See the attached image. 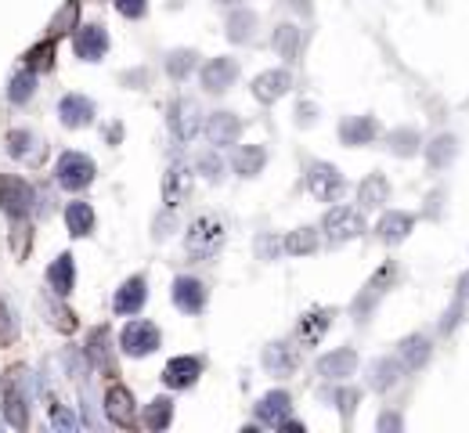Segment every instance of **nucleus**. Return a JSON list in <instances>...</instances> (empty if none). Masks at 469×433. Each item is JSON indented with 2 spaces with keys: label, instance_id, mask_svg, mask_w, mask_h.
I'll use <instances>...</instances> for the list:
<instances>
[{
  "label": "nucleus",
  "instance_id": "1",
  "mask_svg": "<svg viewBox=\"0 0 469 433\" xmlns=\"http://www.w3.org/2000/svg\"><path fill=\"white\" fill-rule=\"evenodd\" d=\"M224 238H228V231H224L220 216H195L185 235V246L188 253H195V257H213L224 246Z\"/></svg>",
  "mask_w": 469,
  "mask_h": 433
},
{
  "label": "nucleus",
  "instance_id": "2",
  "mask_svg": "<svg viewBox=\"0 0 469 433\" xmlns=\"http://www.w3.org/2000/svg\"><path fill=\"white\" fill-rule=\"evenodd\" d=\"M321 231H325L329 242H351L365 231V216L354 206H332L321 220Z\"/></svg>",
  "mask_w": 469,
  "mask_h": 433
},
{
  "label": "nucleus",
  "instance_id": "3",
  "mask_svg": "<svg viewBox=\"0 0 469 433\" xmlns=\"http://www.w3.org/2000/svg\"><path fill=\"white\" fill-rule=\"evenodd\" d=\"M307 188L318 203H336L343 196V174L332 163H311L307 166Z\"/></svg>",
  "mask_w": 469,
  "mask_h": 433
},
{
  "label": "nucleus",
  "instance_id": "4",
  "mask_svg": "<svg viewBox=\"0 0 469 433\" xmlns=\"http://www.w3.org/2000/svg\"><path fill=\"white\" fill-rule=\"evenodd\" d=\"M55 177H58V185H62V188L80 192V188H87V185L94 181V163L84 156V152H66V156H58Z\"/></svg>",
  "mask_w": 469,
  "mask_h": 433
},
{
  "label": "nucleus",
  "instance_id": "5",
  "mask_svg": "<svg viewBox=\"0 0 469 433\" xmlns=\"http://www.w3.org/2000/svg\"><path fill=\"white\" fill-rule=\"evenodd\" d=\"M0 210L15 220L29 216L33 210V188L22 177H0Z\"/></svg>",
  "mask_w": 469,
  "mask_h": 433
},
{
  "label": "nucleus",
  "instance_id": "6",
  "mask_svg": "<svg viewBox=\"0 0 469 433\" xmlns=\"http://www.w3.org/2000/svg\"><path fill=\"white\" fill-rule=\"evenodd\" d=\"M119 347L130 357H145V354H152L159 347V328L152 322H130L119 332Z\"/></svg>",
  "mask_w": 469,
  "mask_h": 433
},
{
  "label": "nucleus",
  "instance_id": "7",
  "mask_svg": "<svg viewBox=\"0 0 469 433\" xmlns=\"http://www.w3.org/2000/svg\"><path fill=\"white\" fill-rule=\"evenodd\" d=\"M105 416H108V423H112V427L130 430V427L138 423V405H134L130 390H123V387H108V390H105Z\"/></svg>",
  "mask_w": 469,
  "mask_h": 433
},
{
  "label": "nucleus",
  "instance_id": "8",
  "mask_svg": "<svg viewBox=\"0 0 469 433\" xmlns=\"http://www.w3.org/2000/svg\"><path fill=\"white\" fill-rule=\"evenodd\" d=\"M235 76H239V62L235 58H209L202 65V73H199L202 91H209V95H224L235 84Z\"/></svg>",
  "mask_w": 469,
  "mask_h": 433
},
{
  "label": "nucleus",
  "instance_id": "9",
  "mask_svg": "<svg viewBox=\"0 0 469 433\" xmlns=\"http://www.w3.org/2000/svg\"><path fill=\"white\" fill-rule=\"evenodd\" d=\"M202 134H206V141H209L213 148H228V145H235V141H239V134H242V119H239L235 112H213V116L206 119Z\"/></svg>",
  "mask_w": 469,
  "mask_h": 433
},
{
  "label": "nucleus",
  "instance_id": "10",
  "mask_svg": "<svg viewBox=\"0 0 469 433\" xmlns=\"http://www.w3.org/2000/svg\"><path fill=\"white\" fill-rule=\"evenodd\" d=\"M430 354H433V343H430V336H423V332L404 336L401 347H397V361L404 365V372H419V368L430 361Z\"/></svg>",
  "mask_w": 469,
  "mask_h": 433
},
{
  "label": "nucleus",
  "instance_id": "11",
  "mask_svg": "<svg viewBox=\"0 0 469 433\" xmlns=\"http://www.w3.org/2000/svg\"><path fill=\"white\" fill-rule=\"evenodd\" d=\"M289 87H292V76L285 69H268V73H260L253 80V98L264 102V106H271V102H279V98L289 95Z\"/></svg>",
  "mask_w": 469,
  "mask_h": 433
},
{
  "label": "nucleus",
  "instance_id": "12",
  "mask_svg": "<svg viewBox=\"0 0 469 433\" xmlns=\"http://www.w3.org/2000/svg\"><path fill=\"white\" fill-rule=\"evenodd\" d=\"M354 368H358V354H354L351 347H340V350L318 357V376H321V379H332V383L354 376Z\"/></svg>",
  "mask_w": 469,
  "mask_h": 433
},
{
  "label": "nucleus",
  "instance_id": "13",
  "mask_svg": "<svg viewBox=\"0 0 469 433\" xmlns=\"http://www.w3.org/2000/svg\"><path fill=\"white\" fill-rule=\"evenodd\" d=\"M73 47L84 62H101L105 51H108V36H105L101 25H80L76 36H73Z\"/></svg>",
  "mask_w": 469,
  "mask_h": 433
},
{
  "label": "nucleus",
  "instance_id": "14",
  "mask_svg": "<svg viewBox=\"0 0 469 433\" xmlns=\"http://www.w3.org/2000/svg\"><path fill=\"white\" fill-rule=\"evenodd\" d=\"M145 297H148L145 278H127V282L116 289V297H112V311H116V315H138V311L145 307Z\"/></svg>",
  "mask_w": 469,
  "mask_h": 433
},
{
  "label": "nucleus",
  "instance_id": "15",
  "mask_svg": "<svg viewBox=\"0 0 469 433\" xmlns=\"http://www.w3.org/2000/svg\"><path fill=\"white\" fill-rule=\"evenodd\" d=\"M188 192H191V170L181 166V163H174L167 170V177H163V203H167V210H178L188 199Z\"/></svg>",
  "mask_w": 469,
  "mask_h": 433
},
{
  "label": "nucleus",
  "instance_id": "16",
  "mask_svg": "<svg viewBox=\"0 0 469 433\" xmlns=\"http://www.w3.org/2000/svg\"><path fill=\"white\" fill-rule=\"evenodd\" d=\"M199 126H202V119H199V108L195 102H178V106L170 108V134L188 145L195 134H199Z\"/></svg>",
  "mask_w": 469,
  "mask_h": 433
},
{
  "label": "nucleus",
  "instance_id": "17",
  "mask_svg": "<svg viewBox=\"0 0 469 433\" xmlns=\"http://www.w3.org/2000/svg\"><path fill=\"white\" fill-rule=\"evenodd\" d=\"M170 297H174V304H178L185 315H199V311L206 307V286H202L199 278H178L174 289H170Z\"/></svg>",
  "mask_w": 469,
  "mask_h": 433
},
{
  "label": "nucleus",
  "instance_id": "18",
  "mask_svg": "<svg viewBox=\"0 0 469 433\" xmlns=\"http://www.w3.org/2000/svg\"><path fill=\"white\" fill-rule=\"evenodd\" d=\"M199 376H202L199 357H174V361H167V368H163V383H167L170 390H185Z\"/></svg>",
  "mask_w": 469,
  "mask_h": 433
},
{
  "label": "nucleus",
  "instance_id": "19",
  "mask_svg": "<svg viewBox=\"0 0 469 433\" xmlns=\"http://www.w3.org/2000/svg\"><path fill=\"white\" fill-rule=\"evenodd\" d=\"M58 116H62V123H66V126H73V130L91 126L94 123V102L91 98H84V95H66V98H62V106H58Z\"/></svg>",
  "mask_w": 469,
  "mask_h": 433
},
{
  "label": "nucleus",
  "instance_id": "20",
  "mask_svg": "<svg viewBox=\"0 0 469 433\" xmlns=\"http://www.w3.org/2000/svg\"><path fill=\"white\" fill-rule=\"evenodd\" d=\"M7 156L18 159V163H33V166H36V163L44 159V145H40L29 130H11V134H7Z\"/></svg>",
  "mask_w": 469,
  "mask_h": 433
},
{
  "label": "nucleus",
  "instance_id": "21",
  "mask_svg": "<svg viewBox=\"0 0 469 433\" xmlns=\"http://www.w3.org/2000/svg\"><path fill=\"white\" fill-rule=\"evenodd\" d=\"M412 227H415V216L393 210V214H382V220L375 224V235H379L386 246H397V242H404V238L412 235Z\"/></svg>",
  "mask_w": 469,
  "mask_h": 433
},
{
  "label": "nucleus",
  "instance_id": "22",
  "mask_svg": "<svg viewBox=\"0 0 469 433\" xmlns=\"http://www.w3.org/2000/svg\"><path fill=\"white\" fill-rule=\"evenodd\" d=\"M375 134H379V123H375L372 116H351V119L340 123V141L351 145V148L369 145Z\"/></svg>",
  "mask_w": 469,
  "mask_h": 433
},
{
  "label": "nucleus",
  "instance_id": "23",
  "mask_svg": "<svg viewBox=\"0 0 469 433\" xmlns=\"http://www.w3.org/2000/svg\"><path fill=\"white\" fill-rule=\"evenodd\" d=\"M289 412H292V398H289L285 390L264 394L260 405H257V416H260V423H268V427H281V423L289 419Z\"/></svg>",
  "mask_w": 469,
  "mask_h": 433
},
{
  "label": "nucleus",
  "instance_id": "24",
  "mask_svg": "<svg viewBox=\"0 0 469 433\" xmlns=\"http://www.w3.org/2000/svg\"><path fill=\"white\" fill-rule=\"evenodd\" d=\"M329 325H332V311L318 307V311H307V315L300 318L296 336H300V343H303V347H314V343H321V339H325Z\"/></svg>",
  "mask_w": 469,
  "mask_h": 433
},
{
  "label": "nucleus",
  "instance_id": "25",
  "mask_svg": "<svg viewBox=\"0 0 469 433\" xmlns=\"http://www.w3.org/2000/svg\"><path fill=\"white\" fill-rule=\"evenodd\" d=\"M4 419L15 427V430H25L29 427V405H25V398L18 394V387H15V379H7L4 383Z\"/></svg>",
  "mask_w": 469,
  "mask_h": 433
},
{
  "label": "nucleus",
  "instance_id": "26",
  "mask_svg": "<svg viewBox=\"0 0 469 433\" xmlns=\"http://www.w3.org/2000/svg\"><path fill=\"white\" fill-rule=\"evenodd\" d=\"M401 372H404V365H401L397 357H379V361H372V365H369V387L382 394V390L397 387Z\"/></svg>",
  "mask_w": 469,
  "mask_h": 433
},
{
  "label": "nucleus",
  "instance_id": "27",
  "mask_svg": "<svg viewBox=\"0 0 469 433\" xmlns=\"http://www.w3.org/2000/svg\"><path fill=\"white\" fill-rule=\"evenodd\" d=\"M264 365H268L271 376H289V372H296L300 354H296V347H289V343H271V347L264 350Z\"/></svg>",
  "mask_w": 469,
  "mask_h": 433
},
{
  "label": "nucleus",
  "instance_id": "28",
  "mask_svg": "<svg viewBox=\"0 0 469 433\" xmlns=\"http://www.w3.org/2000/svg\"><path fill=\"white\" fill-rule=\"evenodd\" d=\"M231 163H235V174L257 177V174L264 170V163H268V148H264V145H242Z\"/></svg>",
  "mask_w": 469,
  "mask_h": 433
},
{
  "label": "nucleus",
  "instance_id": "29",
  "mask_svg": "<svg viewBox=\"0 0 469 433\" xmlns=\"http://www.w3.org/2000/svg\"><path fill=\"white\" fill-rule=\"evenodd\" d=\"M455 156H459V141H455L452 134H441V137H433V141L426 145V163H430L433 170H444Z\"/></svg>",
  "mask_w": 469,
  "mask_h": 433
},
{
  "label": "nucleus",
  "instance_id": "30",
  "mask_svg": "<svg viewBox=\"0 0 469 433\" xmlns=\"http://www.w3.org/2000/svg\"><path fill=\"white\" fill-rule=\"evenodd\" d=\"M386 199H390V181H386L382 174H372V177H365V181H362V188H358V203H362L365 210L382 206Z\"/></svg>",
  "mask_w": 469,
  "mask_h": 433
},
{
  "label": "nucleus",
  "instance_id": "31",
  "mask_svg": "<svg viewBox=\"0 0 469 433\" xmlns=\"http://www.w3.org/2000/svg\"><path fill=\"white\" fill-rule=\"evenodd\" d=\"M281 249H285L289 257H311V253L318 249V231H314V227H296V231L285 235Z\"/></svg>",
  "mask_w": 469,
  "mask_h": 433
},
{
  "label": "nucleus",
  "instance_id": "32",
  "mask_svg": "<svg viewBox=\"0 0 469 433\" xmlns=\"http://www.w3.org/2000/svg\"><path fill=\"white\" fill-rule=\"evenodd\" d=\"M47 282H51V289H55L58 297H69V293H73V257H69V253H62V257L47 267Z\"/></svg>",
  "mask_w": 469,
  "mask_h": 433
},
{
  "label": "nucleus",
  "instance_id": "33",
  "mask_svg": "<svg viewBox=\"0 0 469 433\" xmlns=\"http://www.w3.org/2000/svg\"><path fill=\"white\" fill-rule=\"evenodd\" d=\"M300 47H303V33L292 25V22H281L279 29H275V51H279L281 58H300Z\"/></svg>",
  "mask_w": 469,
  "mask_h": 433
},
{
  "label": "nucleus",
  "instance_id": "34",
  "mask_svg": "<svg viewBox=\"0 0 469 433\" xmlns=\"http://www.w3.org/2000/svg\"><path fill=\"white\" fill-rule=\"evenodd\" d=\"M253 25H257V15H253V11H246V7L231 11V18H228V40L246 44V40L253 36Z\"/></svg>",
  "mask_w": 469,
  "mask_h": 433
},
{
  "label": "nucleus",
  "instance_id": "35",
  "mask_svg": "<svg viewBox=\"0 0 469 433\" xmlns=\"http://www.w3.org/2000/svg\"><path fill=\"white\" fill-rule=\"evenodd\" d=\"M174 423V405L167 398H156L148 408H145V427L148 430H167Z\"/></svg>",
  "mask_w": 469,
  "mask_h": 433
},
{
  "label": "nucleus",
  "instance_id": "36",
  "mask_svg": "<svg viewBox=\"0 0 469 433\" xmlns=\"http://www.w3.org/2000/svg\"><path fill=\"white\" fill-rule=\"evenodd\" d=\"M66 224H69V231L80 238V235H87L94 227V210L87 203H69V210H66Z\"/></svg>",
  "mask_w": 469,
  "mask_h": 433
},
{
  "label": "nucleus",
  "instance_id": "37",
  "mask_svg": "<svg viewBox=\"0 0 469 433\" xmlns=\"http://www.w3.org/2000/svg\"><path fill=\"white\" fill-rule=\"evenodd\" d=\"M33 91H36V73H33V69H25V73H18V76L11 80L7 98H11L15 106H25V102L33 98Z\"/></svg>",
  "mask_w": 469,
  "mask_h": 433
},
{
  "label": "nucleus",
  "instance_id": "38",
  "mask_svg": "<svg viewBox=\"0 0 469 433\" xmlns=\"http://www.w3.org/2000/svg\"><path fill=\"white\" fill-rule=\"evenodd\" d=\"M386 141H390V152H393V156H415V152H419V134H415L412 126L393 130Z\"/></svg>",
  "mask_w": 469,
  "mask_h": 433
},
{
  "label": "nucleus",
  "instance_id": "39",
  "mask_svg": "<svg viewBox=\"0 0 469 433\" xmlns=\"http://www.w3.org/2000/svg\"><path fill=\"white\" fill-rule=\"evenodd\" d=\"M195 69V51H170L167 55V73L174 76V80H181Z\"/></svg>",
  "mask_w": 469,
  "mask_h": 433
},
{
  "label": "nucleus",
  "instance_id": "40",
  "mask_svg": "<svg viewBox=\"0 0 469 433\" xmlns=\"http://www.w3.org/2000/svg\"><path fill=\"white\" fill-rule=\"evenodd\" d=\"M105 343H108V332L105 328H94V336H91V343H87V357H91L94 365H108V357H105Z\"/></svg>",
  "mask_w": 469,
  "mask_h": 433
},
{
  "label": "nucleus",
  "instance_id": "41",
  "mask_svg": "<svg viewBox=\"0 0 469 433\" xmlns=\"http://www.w3.org/2000/svg\"><path fill=\"white\" fill-rule=\"evenodd\" d=\"M51 55H55V47H51V40H44V44H36L33 51H29V69L36 73V69H47L51 65Z\"/></svg>",
  "mask_w": 469,
  "mask_h": 433
},
{
  "label": "nucleus",
  "instance_id": "42",
  "mask_svg": "<svg viewBox=\"0 0 469 433\" xmlns=\"http://www.w3.org/2000/svg\"><path fill=\"white\" fill-rule=\"evenodd\" d=\"M76 15H80V7H76V0H69V4L62 7V15L55 18V25H51V29H55V33H69V29L76 25Z\"/></svg>",
  "mask_w": 469,
  "mask_h": 433
},
{
  "label": "nucleus",
  "instance_id": "43",
  "mask_svg": "<svg viewBox=\"0 0 469 433\" xmlns=\"http://www.w3.org/2000/svg\"><path fill=\"white\" fill-rule=\"evenodd\" d=\"M116 11L127 18H141L148 11V0H116Z\"/></svg>",
  "mask_w": 469,
  "mask_h": 433
},
{
  "label": "nucleus",
  "instance_id": "44",
  "mask_svg": "<svg viewBox=\"0 0 469 433\" xmlns=\"http://www.w3.org/2000/svg\"><path fill=\"white\" fill-rule=\"evenodd\" d=\"M15 339V318H11V311L0 304V347H7Z\"/></svg>",
  "mask_w": 469,
  "mask_h": 433
},
{
  "label": "nucleus",
  "instance_id": "45",
  "mask_svg": "<svg viewBox=\"0 0 469 433\" xmlns=\"http://www.w3.org/2000/svg\"><path fill=\"white\" fill-rule=\"evenodd\" d=\"M336 405H340L343 419H351V416H354V405H358V390H340V394H336Z\"/></svg>",
  "mask_w": 469,
  "mask_h": 433
},
{
  "label": "nucleus",
  "instance_id": "46",
  "mask_svg": "<svg viewBox=\"0 0 469 433\" xmlns=\"http://www.w3.org/2000/svg\"><path fill=\"white\" fill-rule=\"evenodd\" d=\"M51 427H55V430H76V419L58 405V408H51Z\"/></svg>",
  "mask_w": 469,
  "mask_h": 433
},
{
  "label": "nucleus",
  "instance_id": "47",
  "mask_svg": "<svg viewBox=\"0 0 469 433\" xmlns=\"http://www.w3.org/2000/svg\"><path fill=\"white\" fill-rule=\"evenodd\" d=\"M379 430H382V433H390V430H401V416H390V412H386V416H382V419H379Z\"/></svg>",
  "mask_w": 469,
  "mask_h": 433
},
{
  "label": "nucleus",
  "instance_id": "48",
  "mask_svg": "<svg viewBox=\"0 0 469 433\" xmlns=\"http://www.w3.org/2000/svg\"><path fill=\"white\" fill-rule=\"evenodd\" d=\"M199 170H206V177H217L220 163H217V159H199Z\"/></svg>",
  "mask_w": 469,
  "mask_h": 433
},
{
  "label": "nucleus",
  "instance_id": "49",
  "mask_svg": "<svg viewBox=\"0 0 469 433\" xmlns=\"http://www.w3.org/2000/svg\"><path fill=\"white\" fill-rule=\"evenodd\" d=\"M459 300H463V304H469V271L459 278Z\"/></svg>",
  "mask_w": 469,
  "mask_h": 433
},
{
  "label": "nucleus",
  "instance_id": "50",
  "mask_svg": "<svg viewBox=\"0 0 469 433\" xmlns=\"http://www.w3.org/2000/svg\"><path fill=\"white\" fill-rule=\"evenodd\" d=\"M257 249H260V253L271 260V253H275V242H271V238H260V242H257Z\"/></svg>",
  "mask_w": 469,
  "mask_h": 433
},
{
  "label": "nucleus",
  "instance_id": "51",
  "mask_svg": "<svg viewBox=\"0 0 469 433\" xmlns=\"http://www.w3.org/2000/svg\"><path fill=\"white\" fill-rule=\"evenodd\" d=\"M281 4H292L300 15H307V11H311V0H281Z\"/></svg>",
  "mask_w": 469,
  "mask_h": 433
},
{
  "label": "nucleus",
  "instance_id": "52",
  "mask_svg": "<svg viewBox=\"0 0 469 433\" xmlns=\"http://www.w3.org/2000/svg\"><path fill=\"white\" fill-rule=\"evenodd\" d=\"M300 123H311V106H300Z\"/></svg>",
  "mask_w": 469,
  "mask_h": 433
},
{
  "label": "nucleus",
  "instance_id": "53",
  "mask_svg": "<svg viewBox=\"0 0 469 433\" xmlns=\"http://www.w3.org/2000/svg\"><path fill=\"white\" fill-rule=\"evenodd\" d=\"M217 4H239V0H217Z\"/></svg>",
  "mask_w": 469,
  "mask_h": 433
}]
</instances>
